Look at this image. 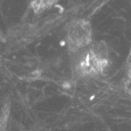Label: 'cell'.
Masks as SVG:
<instances>
[{"label":"cell","mask_w":131,"mask_h":131,"mask_svg":"<svg viewBox=\"0 0 131 131\" xmlns=\"http://www.w3.org/2000/svg\"><path fill=\"white\" fill-rule=\"evenodd\" d=\"M106 51L102 45H94L84 51L76 64L78 73L84 76L99 74L107 67Z\"/></svg>","instance_id":"6da1fadb"},{"label":"cell","mask_w":131,"mask_h":131,"mask_svg":"<svg viewBox=\"0 0 131 131\" xmlns=\"http://www.w3.org/2000/svg\"><path fill=\"white\" fill-rule=\"evenodd\" d=\"M92 41L91 26L85 20H74L70 23L67 29L68 46L72 52L83 50Z\"/></svg>","instance_id":"7a4b0ae2"},{"label":"cell","mask_w":131,"mask_h":131,"mask_svg":"<svg viewBox=\"0 0 131 131\" xmlns=\"http://www.w3.org/2000/svg\"><path fill=\"white\" fill-rule=\"evenodd\" d=\"M56 2V0H34V9L43 11Z\"/></svg>","instance_id":"3957f363"}]
</instances>
